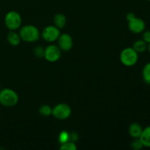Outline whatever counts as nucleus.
<instances>
[{"label":"nucleus","instance_id":"f257e3e1","mask_svg":"<svg viewBox=\"0 0 150 150\" xmlns=\"http://www.w3.org/2000/svg\"><path fill=\"white\" fill-rule=\"evenodd\" d=\"M19 35L21 39L24 42H35L40 39V33L37 26L29 24L25 25L22 27L21 26Z\"/></svg>","mask_w":150,"mask_h":150},{"label":"nucleus","instance_id":"f03ea898","mask_svg":"<svg viewBox=\"0 0 150 150\" xmlns=\"http://www.w3.org/2000/svg\"><path fill=\"white\" fill-rule=\"evenodd\" d=\"M18 95L16 91L9 88L0 90V104L4 107H13L18 102Z\"/></svg>","mask_w":150,"mask_h":150},{"label":"nucleus","instance_id":"7ed1b4c3","mask_svg":"<svg viewBox=\"0 0 150 150\" xmlns=\"http://www.w3.org/2000/svg\"><path fill=\"white\" fill-rule=\"evenodd\" d=\"M120 59L123 65L132 67L138 62L139 54L133 49V47H127L121 51Z\"/></svg>","mask_w":150,"mask_h":150},{"label":"nucleus","instance_id":"20e7f679","mask_svg":"<svg viewBox=\"0 0 150 150\" xmlns=\"http://www.w3.org/2000/svg\"><path fill=\"white\" fill-rule=\"evenodd\" d=\"M4 24L10 31H16L20 29L22 24V18L18 12L11 10L5 15Z\"/></svg>","mask_w":150,"mask_h":150},{"label":"nucleus","instance_id":"39448f33","mask_svg":"<svg viewBox=\"0 0 150 150\" xmlns=\"http://www.w3.org/2000/svg\"><path fill=\"white\" fill-rule=\"evenodd\" d=\"M71 108L67 103H59L52 108V115L59 120H65L70 117Z\"/></svg>","mask_w":150,"mask_h":150},{"label":"nucleus","instance_id":"423d86ee","mask_svg":"<svg viewBox=\"0 0 150 150\" xmlns=\"http://www.w3.org/2000/svg\"><path fill=\"white\" fill-rule=\"evenodd\" d=\"M60 35V29L54 25H50L44 28L41 33L42 39L48 42L57 41Z\"/></svg>","mask_w":150,"mask_h":150},{"label":"nucleus","instance_id":"0eeeda50","mask_svg":"<svg viewBox=\"0 0 150 150\" xmlns=\"http://www.w3.org/2000/svg\"><path fill=\"white\" fill-rule=\"evenodd\" d=\"M62 51L58 45H49L45 48L44 58L49 62H56L61 57Z\"/></svg>","mask_w":150,"mask_h":150},{"label":"nucleus","instance_id":"6e6552de","mask_svg":"<svg viewBox=\"0 0 150 150\" xmlns=\"http://www.w3.org/2000/svg\"><path fill=\"white\" fill-rule=\"evenodd\" d=\"M59 48L63 51H69L73 48V40L72 37L67 33L60 34L59 37L57 39Z\"/></svg>","mask_w":150,"mask_h":150},{"label":"nucleus","instance_id":"1a4fd4ad","mask_svg":"<svg viewBox=\"0 0 150 150\" xmlns=\"http://www.w3.org/2000/svg\"><path fill=\"white\" fill-rule=\"evenodd\" d=\"M146 24L144 20L140 18L136 17L128 21V29L134 34L142 33L145 30Z\"/></svg>","mask_w":150,"mask_h":150},{"label":"nucleus","instance_id":"9d476101","mask_svg":"<svg viewBox=\"0 0 150 150\" xmlns=\"http://www.w3.org/2000/svg\"><path fill=\"white\" fill-rule=\"evenodd\" d=\"M142 125L138 122H133L129 126L128 132L130 136L133 139H137V138L140 137L141 134L142 133Z\"/></svg>","mask_w":150,"mask_h":150},{"label":"nucleus","instance_id":"9b49d317","mask_svg":"<svg viewBox=\"0 0 150 150\" xmlns=\"http://www.w3.org/2000/svg\"><path fill=\"white\" fill-rule=\"evenodd\" d=\"M7 40L8 43L12 46H18L21 40L19 33H17L15 31H10L7 34Z\"/></svg>","mask_w":150,"mask_h":150},{"label":"nucleus","instance_id":"f8f14e48","mask_svg":"<svg viewBox=\"0 0 150 150\" xmlns=\"http://www.w3.org/2000/svg\"><path fill=\"white\" fill-rule=\"evenodd\" d=\"M139 139L144 146L150 148V126H147L143 129Z\"/></svg>","mask_w":150,"mask_h":150},{"label":"nucleus","instance_id":"ddd939ff","mask_svg":"<svg viewBox=\"0 0 150 150\" xmlns=\"http://www.w3.org/2000/svg\"><path fill=\"white\" fill-rule=\"evenodd\" d=\"M54 26L59 29H63L67 23V18L62 13H57L54 17Z\"/></svg>","mask_w":150,"mask_h":150},{"label":"nucleus","instance_id":"4468645a","mask_svg":"<svg viewBox=\"0 0 150 150\" xmlns=\"http://www.w3.org/2000/svg\"><path fill=\"white\" fill-rule=\"evenodd\" d=\"M147 43L142 39L135 41L133 45V48L138 54L145 52L146 51V49H147Z\"/></svg>","mask_w":150,"mask_h":150},{"label":"nucleus","instance_id":"2eb2a0df","mask_svg":"<svg viewBox=\"0 0 150 150\" xmlns=\"http://www.w3.org/2000/svg\"><path fill=\"white\" fill-rule=\"evenodd\" d=\"M142 77L145 83L150 84V62L144 66L142 70Z\"/></svg>","mask_w":150,"mask_h":150},{"label":"nucleus","instance_id":"dca6fc26","mask_svg":"<svg viewBox=\"0 0 150 150\" xmlns=\"http://www.w3.org/2000/svg\"><path fill=\"white\" fill-rule=\"evenodd\" d=\"M39 113L42 117H50L51 115H52V108L48 105L44 104L39 108Z\"/></svg>","mask_w":150,"mask_h":150},{"label":"nucleus","instance_id":"f3484780","mask_svg":"<svg viewBox=\"0 0 150 150\" xmlns=\"http://www.w3.org/2000/svg\"><path fill=\"white\" fill-rule=\"evenodd\" d=\"M60 149L61 150H76L77 149V146H76V143L71 141H68L66 143L61 144L60 146Z\"/></svg>","mask_w":150,"mask_h":150},{"label":"nucleus","instance_id":"a211bd4d","mask_svg":"<svg viewBox=\"0 0 150 150\" xmlns=\"http://www.w3.org/2000/svg\"><path fill=\"white\" fill-rule=\"evenodd\" d=\"M70 141V133L66 130H63L59 135V142L60 144L66 143L67 142Z\"/></svg>","mask_w":150,"mask_h":150},{"label":"nucleus","instance_id":"6ab92c4d","mask_svg":"<svg viewBox=\"0 0 150 150\" xmlns=\"http://www.w3.org/2000/svg\"><path fill=\"white\" fill-rule=\"evenodd\" d=\"M33 54L35 56L38 58H44V55H45V48L40 45H38L35 47L33 50Z\"/></svg>","mask_w":150,"mask_h":150},{"label":"nucleus","instance_id":"aec40b11","mask_svg":"<svg viewBox=\"0 0 150 150\" xmlns=\"http://www.w3.org/2000/svg\"><path fill=\"white\" fill-rule=\"evenodd\" d=\"M130 146H131L132 149H134V150H140L144 147L143 144H142V142H141V140L139 138L133 139V142H131Z\"/></svg>","mask_w":150,"mask_h":150},{"label":"nucleus","instance_id":"412c9836","mask_svg":"<svg viewBox=\"0 0 150 150\" xmlns=\"http://www.w3.org/2000/svg\"><path fill=\"white\" fill-rule=\"evenodd\" d=\"M142 40H144L146 43H149L150 42V31H144L142 32Z\"/></svg>","mask_w":150,"mask_h":150},{"label":"nucleus","instance_id":"4be33fe9","mask_svg":"<svg viewBox=\"0 0 150 150\" xmlns=\"http://www.w3.org/2000/svg\"><path fill=\"white\" fill-rule=\"evenodd\" d=\"M79 140V134L76 132H72L70 133V141L76 143Z\"/></svg>","mask_w":150,"mask_h":150},{"label":"nucleus","instance_id":"5701e85b","mask_svg":"<svg viewBox=\"0 0 150 150\" xmlns=\"http://www.w3.org/2000/svg\"><path fill=\"white\" fill-rule=\"evenodd\" d=\"M135 17H136V15H135L133 13H128L127 15H126V19H127V21L132 20V19L134 18Z\"/></svg>","mask_w":150,"mask_h":150},{"label":"nucleus","instance_id":"b1692460","mask_svg":"<svg viewBox=\"0 0 150 150\" xmlns=\"http://www.w3.org/2000/svg\"><path fill=\"white\" fill-rule=\"evenodd\" d=\"M147 48H148V50H149V53H150V42H149V43H148Z\"/></svg>","mask_w":150,"mask_h":150},{"label":"nucleus","instance_id":"393cba45","mask_svg":"<svg viewBox=\"0 0 150 150\" xmlns=\"http://www.w3.org/2000/svg\"><path fill=\"white\" fill-rule=\"evenodd\" d=\"M148 1H149V2H150V0H148Z\"/></svg>","mask_w":150,"mask_h":150},{"label":"nucleus","instance_id":"a878e982","mask_svg":"<svg viewBox=\"0 0 150 150\" xmlns=\"http://www.w3.org/2000/svg\"><path fill=\"white\" fill-rule=\"evenodd\" d=\"M0 89H1V87H0ZM0 90H1V89H0Z\"/></svg>","mask_w":150,"mask_h":150}]
</instances>
